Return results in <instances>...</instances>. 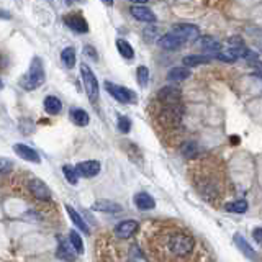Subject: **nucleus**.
<instances>
[{"mask_svg":"<svg viewBox=\"0 0 262 262\" xmlns=\"http://www.w3.org/2000/svg\"><path fill=\"white\" fill-rule=\"evenodd\" d=\"M144 253L151 262H208L210 254L195 233L177 221H151L143 231Z\"/></svg>","mask_w":262,"mask_h":262,"instance_id":"obj_1","label":"nucleus"},{"mask_svg":"<svg viewBox=\"0 0 262 262\" xmlns=\"http://www.w3.org/2000/svg\"><path fill=\"white\" fill-rule=\"evenodd\" d=\"M190 179L195 190L210 205H221L228 195V175L224 165L215 157H203L192 164Z\"/></svg>","mask_w":262,"mask_h":262,"instance_id":"obj_2","label":"nucleus"},{"mask_svg":"<svg viewBox=\"0 0 262 262\" xmlns=\"http://www.w3.org/2000/svg\"><path fill=\"white\" fill-rule=\"evenodd\" d=\"M156 104L159 105V108L154 111V121H156L157 128H162L164 131H175L179 130L184 120V106L179 104H159L156 100Z\"/></svg>","mask_w":262,"mask_h":262,"instance_id":"obj_3","label":"nucleus"},{"mask_svg":"<svg viewBox=\"0 0 262 262\" xmlns=\"http://www.w3.org/2000/svg\"><path fill=\"white\" fill-rule=\"evenodd\" d=\"M45 81H46V72H45V66H43V61L40 57H33L28 72L20 79V87L26 90V92H31V90H36L38 87H41L45 84Z\"/></svg>","mask_w":262,"mask_h":262,"instance_id":"obj_4","label":"nucleus"},{"mask_svg":"<svg viewBox=\"0 0 262 262\" xmlns=\"http://www.w3.org/2000/svg\"><path fill=\"white\" fill-rule=\"evenodd\" d=\"M81 77H82L84 89H85V94H87L89 100L92 102V104H95V102L99 100V95H100L99 81H97V77H95V74L92 72V69H90L87 64H81Z\"/></svg>","mask_w":262,"mask_h":262,"instance_id":"obj_5","label":"nucleus"},{"mask_svg":"<svg viewBox=\"0 0 262 262\" xmlns=\"http://www.w3.org/2000/svg\"><path fill=\"white\" fill-rule=\"evenodd\" d=\"M105 89H106V92H108L115 100H118L120 104H136V100H138V95L133 92V90L121 87V85H116L113 82L106 81Z\"/></svg>","mask_w":262,"mask_h":262,"instance_id":"obj_6","label":"nucleus"},{"mask_svg":"<svg viewBox=\"0 0 262 262\" xmlns=\"http://www.w3.org/2000/svg\"><path fill=\"white\" fill-rule=\"evenodd\" d=\"M28 190H30V194L40 202H50L51 197H52L50 187H48L45 182L40 180V179H31L30 184H28Z\"/></svg>","mask_w":262,"mask_h":262,"instance_id":"obj_7","label":"nucleus"},{"mask_svg":"<svg viewBox=\"0 0 262 262\" xmlns=\"http://www.w3.org/2000/svg\"><path fill=\"white\" fill-rule=\"evenodd\" d=\"M172 31L175 35H179L184 43H192V41H197L200 38V28L195 25H189V23H180V25H175Z\"/></svg>","mask_w":262,"mask_h":262,"instance_id":"obj_8","label":"nucleus"},{"mask_svg":"<svg viewBox=\"0 0 262 262\" xmlns=\"http://www.w3.org/2000/svg\"><path fill=\"white\" fill-rule=\"evenodd\" d=\"M182 99V92L179 87H172V85H167V87H162L161 90L157 92V97L156 100L159 104H179Z\"/></svg>","mask_w":262,"mask_h":262,"instance_id":"obj_9","label":"nucleus"},{"mask_svg":"<svg viewBox=\"0 0 262 262\" xmlns=\"http://www.w3.org/2000/svg\"><path fill=\"white\" fill-rule=\"evenodd\" d=\"M64 23L76 33H87L89 31V23L81 13H69L64 17Z\"/></svg>","mask_w":262,"mask_h":262,"instance_id":"obj_10","label":"nucleus"},{"mask_svg":"<svg viewBox=\"0 0 262 262\" xmlns=\"http://www.w3.org/2000/svg\"><path fill=\"white\" fill-rule=\"evenodd\" d=\"M13 151H15V154H17L18 157L23 159V161L35 162V164H40V162H41L40 154L36 153L33 148L26 146V144H21V143L13 144Z\"/></svg>","mask_w":262,"mask_h":262,"instance_id":"obj_11","label":"nucleus"},{"mask_svg":"<svg viewBox=\"0 0 262 262\" xmlns=\"http://www.w3.org/2000/svg\"><path fill=\"white\" fill-rule=\"evenodd\" d=\"M157 43H159V46L165 51H175V50H179L180 46L185 45L184 40H182L179 35H175L174 31H170V33H167V35H162Z\"/></svg>","mask_w":262,"mask_h":262,"instance_id":"obj_12","label":"nucleus"},{"mask_svg":"<svg viewBox=\"0 0 262 262\" xmlns=\"http://www.w3.org/2000/svg\"><path fill=\"white\" fill-rule=\"evenodd\" d=\"M77 172L81 177H85V179H90V177H95V175H99L102 165L99 161H84V162H79L76 165Z\"/></svg>","mask_w":262,"mask_h":262,"instance_id":"obj_13","label":"nucleus"},{"mask_svg":"<svg viewBox=\"0 0 262 262\" xmlns=\"http://www.w3.org/2000/svg\"><path fill=\"white\" fill-rule=\"evenodd\" d=\"M136 229H138V221H135V220H125V221H120L118 224H116L115 234H116V238L128 239V238H131L133 234L136 233Z\"/></svg>","mask_w":262,"mask_h":262,"instance_id":"obj_14","label":"nucleus"},{"mask_svg":"<svg viewBox=\"0 0 262 262\" xmlns=\"http://www.w3.org/2000/svg\"><path fill=\"white\" fill-rule=\"evenodd\" d=\"M131 15L136 20L144 21V23H154L157 18L156 15L153 13V10H149L148 7H143V5H133L131 7Z\"/></svg>","mask_w":262,"mask_h":262,"instance_id":"obj_15","label":"nucleus"},{"mask_svg":"<svg viewBox=\"0 0 262 262\" xmlns=\"http://www.w3.org/2000/svg\"><path fill=\"white\" fill-rule=\"evenodd\" d=\"M92 210L100 211V213H120V211H123V208H121V205H118V203H115L111 200H99L92 205Z\"/></svg>","mask_w":262,"mask_h":262,"instance_id":"obj_16","label":"nucleus"},{"mask_svg":"<svg viewBox=\"0 0 262 262\" xmlns=\"http://www.w3.org/2000/svg\"><path fill=\"white\" fill-rule=\"evenodd\" d=\"M197 45H199L203 51H208V52H220L221 51V43L216 41L213 36H202V38L197 40Z\"/></svg>","mask_w":262,"mask_h":262,"instance_id":"obj_17","label":"nucleus"},{"mask_svg":"<svg viewBox=\"0 0 262 262\" xmlns=\"http://www.w3.org/2000/svg\"><path fill=\"white\" fill-rule=\"evenodd\" d=\"M135 205L140 208V210L146 211V210H153L154 207H156V202L149 194L146 192H140V194L135 195Z\"/></svg>","mask_w":262,"mask_h":262,"instance_id":"obj_18","label":"nucleus"},{"mask_svg":"<svg viewBox=\"0 0 262 262\" xmlns=\"http://www.w3.org/2000/svg\"><path fill=\"white\" fill-rule=\"evenodd\" d=\"M190 76H192L190 69L187 66H184V67H172L167 72V81H170V82H182V81H185V79H189Z\"/></svg>","mask_w":262,"mask_h":262,"instance_id":"obj_19","label":"nucleus"},{"mask_svg":"<svg viewBox=\"0 0 262 262\" xmlns=\"http://www.w3.org/2000/svg\"><path fill=\"white\" fill-rule=\"evenodd\" d=\"M62 110V102L54 97V95H48L45 99V111L48 115H57Z\"/></svg>","mask_w":262,"mask_h":262,"instance_id":"obj_20","label":"nucleus"},{"mask_svg":"<svg viewBox=\"0 0 262 262\" xmlns=\"http://www.w3.org/2000/svg\"><path fill=\"white\" fill-rule=\"evenodd\" d=\"M66 211H67V215H69V218L72 220V223L76 224V226L81 229L82 233H85V234H89L90 233V229H89V226H87V223H85V220L84 218L79 215V213L74 210V208L71 207V205H66Z\"/></svg>","mask_w":262,"mask_h":262,"instance_id":"obj_21","label":"nucleus"},{"mask_svg":"<svg viewBox=\"0 0 262 262\" xmlns=\"http://www.w3.org/2000/svg\"><path fill=\"white\" fill-rule=\"evenodd\" d=\"M69 116H71L74 125H77V126H87L90 123V116L84 108H72Z\"/></svg>","mask_w":262,"mask_h":262,"instance_id":"obj_22","label":"nucleus"},{"mask_svg":"<svg viewBox=\"0 0 262 262\" xmlns=\"http://www.w3.org/2000/svg\"><path fill=\"white\" fill-rule=\"evenodd\" d=\"M71 246H69L66 241H62V239H59V246H57V258L62 259V261H67V262H72L74 259H76V251L72 253L74 248L71 249Z\"/></svg>","mask_w":262,"mask_h":262,"instance_id":"obj_23","label":"nucleus"},{"mask_svg":"<svg viewBox=\"0 0 262 262\" xmlns=\"http://www.w3.org/2000/svg\"><path fill=\"white\" fill-rule=\"evenodd\" d=\"M234 243H236V246L239 248V251L246 256L248 259H256V253L254 249L251 248V244L246 241V239L241 236V234H234Z\"/></svg>","mask_w":262,"mask_h":262,"instance_id":"obj_24","label":"nucleus"},{"mask_svg":"<svg viewBox=\"0 0 262 262\" xmlns=\"http://www.w3.org/2000/svg\"><path fill=\"white\" fill-rule=\"evenodd\" d=\"M211 61V57L208 56H200V54H189L185 56L182 62H184V66L187 67H195V66H202V64H208Z\"/></svg>","mask_w":262,"mask_h":262,"instance_id":"obj_25","label":"nucleus"},{"mask_svg":"<svg viewBox=\"0 0 262 262\" xmlns=\"http://www.w3.org/2000/svg\"><path fill=\"white\" fill-rule=\"evenodd\" d=\"M116 50L121 54V57H125V59H133L135 57V50H133V46L128 43L126 40H116Z\"/></svg>","mask_w":262,"mask_h":262,"instance_id":"obj_26","label":"nucleus"},{"mask_svg":"<svg viewBox=\"0 0 262 262\" xmlns=\"http://www.w3.org/2000/svg\"><path fill=\"white\" fill-rule=\"evenodd\" d=\"M61 61H62V64L67 69H72L74 66H76V50H74L72 46H69V48H66V50H62V52H61Z\"/></svg>","mask_w":262,"mask_h":262,"instance_id":"obj_27","label":"nucleus"},{"mask_svg":"<svg viewBox=\"0 0 262 262\" xmlns=\"http://www.w3.org/2000/svg\"><path fill=\"white\" fill-rule=\"evenodd\" d=\"M223 208L229 213H244L248 211V202L246 200H234V202H226Z\"/></svg>","mask_w":262,"mask_h":262,"instance_id":"obj_28","label":"nucleus"},{"mask_svg":"<svg viewBox=\"0 0 262 262\" xmlns=\"http://www.w3.org/2000/svg\"><path fill=\"white\" fill-rule=\"evenodd\" d=\"M128 261L130 262H148V256L144 251L140 249V246L133 244L130 248V253H128Z\"/></svg>","mask_w":262,"mask_h":262,"instance_id":"obj_29","label":"nucleus"},{"mask_svg":"<svg viewBox=\"0 0 262 262\" xmlns=\"http://www.w3.org/2000/svg\"><path fill=\"white\" fill-rule=\"evenodd\" d=\"M62 174H64V177H66V180L69 182V184H71V185H77L79 172H77V169L74 167V165H71V164L62 165Z\"/></svg>","mask_w":262,"mask_h":262,"instance_id":"obj_30","label":"nucleus"},{"mask_svg":"<svg viewBox=\"0 0 262 262\" xmlns=\"http://www.w3.org/2000/svg\"><path fill=\"white\" fill-rule=\"evenodd\" d=\"M69 243L72 244L74 251H76L77 254H84V243H82V238L81 234H79L77 231H69Z\"/></svg>","mask_w":262,"mask_h":262,"instance_id":"obj_31","label":"nucleus"},{"mask_svg":"<svg viewBox=\"0 0 262 262\" xmlns=\"http://www.w3.org/2000/svg\"><path fill=\"white\" fill-rule=\"evenodd\" d=\"M180 153L184 154L185 157H195L197 154H199V144L195 141H185L182 144Z\"/></svg>","mask_w":262,"mask_h":262,"instance_id":"obj_32","label":"nucleus"},{"mask_svg":"<svg viewBox=\"0 0 262 262\" xmlns=\"http://www.w3.org/2000/svg\"><path fill=\"white\" fill-rule=\"evenodd\" d=\"M143 36H144V40H146L148 43H153L156 40L159 41V38H161V31H159V28H156L153 23H149L148 28H144Z\"/></svg>","mask_w":262,"mask_h":262,"instance_id":"obj_33","label":"nucleus"},{"mask_svg":"<svg viewBox=\"0 0 262 262\" xmlns=\"http://www.w3.org/2000/svg\"><path fill=\"white\" fill-rule=\"evenodd\" d=\"M136 79H138V84L141 85V87H148L149 84V69L146 66H140L136 69Z\"/></svg>","mask_w":262,"mask_h":262,"instance_id":"obj_34","label":"nucleus"},{"mask_svg":"<svg viewBox=\"0 0 262 262\" xmlns=\"http://www.w3.org/2000/svg\"><path fill=\"white\" fill-rule=\"evenodd\" d=\"M215 57H216V59L223 61V62H234V61L238 59V56L234 54V51L231 50V48H229V50H224V51L216 52Z\"/></svg>","mask_w":262,"mask_h":262,"instance_id":"obj_35","label":"nucleus"},{"mask_svg":"<svg viewBox=\"0 0 262 262\" xmlns=\"http://www.w3.org/2000/svg\"><path fill=\"white\" fill-rule=\"evenodd\" d=\"M118 130L121 133H130L131 130V120L128 116H118Z\"/></svg>","mask_w":262,"mask_h":262,"instance_id":"obj_36","label":"nucleus"},{"mask_svg":"<svg viewBox=\"0 0 262 262\" xmlns=\"http://www.w3.org/2000/svg\"><path fill=\"white\" fill-rule=\"evenodd\" d=\"M12 169H13V162L10 161V159L0 157V172H2V174H7V172H10Z\"/></svg>","mask_w":262,"mask_h":262,"instance_id":"obj_37","label":"nucleus"},{"mask_svg":"<svg viewBox=\"0 0 262 262\" xmlns=\"http://www.w3.org/2000/svg\"><path fill=\"white\" fill-rule=\"evenodd\" d=\"M84 52H85V56H89L90 59H94V61H97L99 59V54H97V51H95V48L94 46H90L87 45L84 48Z\"/></svg>","mask_w":262,"mask_h":262,"instance_id":"obj_38","label":"nucleus"},{"mask_svg":"<svg viewBox=\"0 0 262 262\" xmlns=\"http://www.w3.org/2000/svg\"><path fill=\"white\" fill-rule=\"evenodd\" d=\"M228 43L231 45L233 48H236V46H244V41L243 38H239V36H231V38L228 40Z\"/></svg>","mask_w":262,"mask_h":262,"instance_id":"obj_39","label":"nucleus"},{"mask_svg":"<svg viewBox=\"0 0 262 262\" xmlns=\"http://www.w3.org/2000/svg\"><path fill=\"white\" fill-rule=\"evenodd\" d=\"M253 238L256 239V243L262 246V228H256L253 231Z\"/></svg>","mask_w":262,"mask_h":262,"instance_id":"obj_40","label":"nucleus"},{"mask_svg":"<svg viewBox=\"0 0 262 262\" xmlns=\"http://www.w3.org/2000/svg\"><path fill=\"white\" fill-rule=\"evenodd\" d=\"M5 64H7V59H5V57L0 54V69H3L5 67Z\"/></svg>","mask_w":262,"mask_h":262,"instance_id":"obj_41","label":"nucleus"},{"mask_svg":"<svg viewBox=\"0 0 262 262\" xmlns=\"http://www.w3.org/2000/svg\"><path fill=\"white\" fill-rule=\"evenodd\" d=\"M0 18H10V13L8 12H0Z\"/></svg>","mask_w":262,"mask_h":262,"instance_id":"obj_42","label":"nucleus"},{"mask_svg":"<svg viewBox=\"0 0 262 262\" xmlns=\"http://www.w3.org/2000/svg\"><path fill=\"white\" fill-rule=\"evenodd\" d=\"M102 2H104L105 5H108V7H111V5H113V0H102Z\"/></svg>","mask_w":262,"mask_h":262,"instance_id":"obj_43","label":"nucleus"},{"mask_svg":"<svg viewBox=\"0 0 262 262\" xmlns=\"http://www.w3.org/2000/svg\"><path fill=\"white\" fill-rule=\"evenodd\" d=\"M238 141H239V138H238V136H233V138H231V143H233V144H236Z\"/></svg>","mask_w":262,"mask_h":262,"instance_id":"obj_44","label":"nucleus"},{"mask_svg":"<svg viewBox=\"0 0 262 262\" xmlns=\"http://www.w3.org/2000/svg\"><path fill=\"white\" fill-rule=\"evenodd\" d=\"M130 2H135V3H144V2H148V0H130Z\"/></svg>","mask_w":262,"mask_h":262,"instance_id":"obj_45","label":"nucleus"},{"mask_svg":"<svg viewBox=\"0 0 262 262\" xmlns=\"http://www.w3.org/2000/svg\"><path fill=\"white\" fill-rule=\"evenodd\" d=\"M64 2H66L67 5H71V3H74V2H76V0H64Z\"/></svg>","mask_w":262,"mask_h":262,"instance_id":"obj_46","label":"nucleus"},{"mask_svg":"<svg viewBox=\"0 0 262 262\" xmlns=\"http://www.w3.org/2000/svg\"><path fill=\"white\" fill-rule=\"evenodd\" d=\"M3 89V82L2 81H0V90H2Z\"/></svg>","mask_w":262,"mask_h":262,"instance_id":"obj_47","label":"nucleus"}]
</instances>
